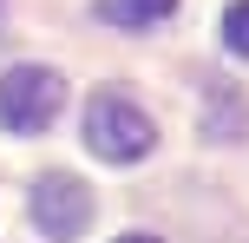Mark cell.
Segmentation results:
<instances>
[{
	"label": "cell",
	"mask_w": 249,
	"mask_h": 243,
	"mask_svg": "<svg viewBox=\"0 0 249 243\" xmlns=\"http://www.w3.org/2000/svg\"><path fill=\"white\" fill-rule=\"evenodd\" d=\"M66 105V79L53 66H7L0 73V125L20 131V138H39V131L59 118Z\"/></svg>",
	"instance_id": "cell-2"
},
{
	"label": "cell",
	"mask_w": 249,
	"mask_h": 243,
	"mask_svg": "<svg viewBox=\"0 0 249 243\" xmlns=\"http://www.w3.org/2000/svg\"><path fill=\"white\" fill-rule=\"evenodd\" d=\"M223 46L236 53V59H249V0L223 7Z\"/></svg>",
	"instance_id": "cell-5"
},
{
	"label": "cell",
	"mask_w": 249,
	"mask_h": 243,
	"mask_svg": "<svg viewBox=\"0 0 249 243\" xmlns=\"http://www.w3.org/2000/svg\"><path fill=\"white\" fill-rule=\"evenodd\" d=\"M0 7H7V0H0Z\"/></svg>",
	"instance_id": "cell-7"
},
{
	"label": "cell",
	"mask_w": 249,
	"mask_h": 243,
	"mask_svg": "<svg viewBox=\"0 0 249 243\" xmlns=\"http://www.w3.org/2000/svg\"><path fill=\"white\" fill-rule=\"evenodd\" d=\"M86 145L105 165H138V158L158 151V125H151V112L131 105L124 92H99V99L86 105Z\"/></svg>",
	"instance_id": "cell-1"
},
{
	"label": "cell",
	"mask_w": 249,
	"mask_h": 243,
	"mask_svg": "<svg viewBox=\"0 0 249 243\" xmlns=\"http://www.w3.org/2000/svg\"><path fill=\"white\" fill-rule=\"evenodd\" d=\"M33 224H39V237H53V243L86 237L92 191L72 178V171H39V178H33Z\"/></svg>",
	"instance_id": "cell-3"
},
{
	"label": "cell",
	"mask_w": 249,
	"mask_h": 243,
	"mask_svg": "<svg viewBox=\"0 0 249 243\" xmlns=\"http://www.w3.org/2000/svg\"><path fill=\"white\" fill-rule=\"evenodd\" d=\"M177 0H99V20L105 26H124V33H144V26L171 20Z\"/></svg>",
	"instance_id": "cell-4"
},
{
	"label": "cell",
	"mask_w": 249,
	"mask_h": 243,
	"mask_svg": "<svg viewBox=\"0 0 249 243\" xmlns=\"http://www.w3.org/2000/svg\"><path fill=\"white\" fill-rule=\"evenodd\" d=\"M118 243H158V237H151V230H131V237H118Z\"/></svg>",
	"instance_id": "cell-6"
}]
</instances>
